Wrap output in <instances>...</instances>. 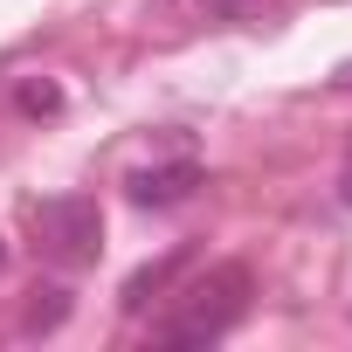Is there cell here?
<instances>
[{
  "label": "cell",
  "mask_w": 352,
  "mask_h": 352,
  "mask_svg": "<svg viewBox=\"0 0 352 352\" xmlns=\"http://www.w3.org/2000/svg\"><path fill=\"white\" fill-rule=\"evenodd\" d=\"M338 208H352V152H345V173H338Z\"/></svg>",
  "instance_id": "obj_8"
},
{
  "label": "cell",
  "mask_w": 352,
  "mask_h": 352,
  "mask_svg": "<svg viewBox=\"0 0 352 352\" xmlns=\"http://www.w3.org/2000/svg\"><path fill=\"white\" fill-rule=\"evenodd\" d=\"M208 187L201 159H159V166H131L124 173V201L131 208H180Z\"/></svg>",
  "instance_id": "obj_3"
},
{
  "label": "cell",
  "mask_w": 352,
  "mask_h": 352,
  "mask_svg": "<svg viewBox=\"0 0 352 352\" xmlns=\"http://www.w3.org/2000/svg\"><path fill=\"white\" fill-rule=\"evenodd\" d=\"M180 263H187V249H173L166 263H145V270H138V276L124 283V297H118V304H124V311H145V304H152V297H159V290H166L173 276H180Z\"/></svg>",
  "instance_id": "obj_4"
},
{
  "label": "cell",
  "mask_w": 352,
  "mask_h": 352,
  "mask_svg": "<svg viewBox=\"0 0 352 352\" xmlns=\"http://www.w3.org/2000/svg\"><path fill=\"white\" fill-rule=\"evenodd\" d=\"M0 270H8V242H0Z\"/></svg>",
  "instance_id": "obj_10"
},
{
  "label": "cell",
  "mask_w": 352,
  "mask_h": 352,
  "mask_svg": "<svg viewBox=\"0 0 352 352\" xmlns=\"http://www.w3.org/2000/svg\"><path fill=\"white\" fill-rule=\"evenodd\" d=\"M331 83H338V90H352V63H338V69H331Z\"/></svg>",
  "instance_id": "obj_9"
},
{
  "label": "cell",
  "mask_w": 352,
  "mask_h": 352,
  "mask_svg": "<svg viewBox=\"0 0 352 352\" xmlns=\"http://www.w3.org/2000/svg\"><path fill=\"white\" fill-rule=\"evenodd\" d=\"M214 21H235V28H270L283 14V0H201Z\"/></svg>",
  "instance_id": "obj_6"
},
{
  "label": "cell",
  "mask_w": 352,
  "mask_h": 352,
  "mask_svg": "<svg viewBox=\"0 0 352 352\" xmlns=\"http://www.w3.org/2000/svg\"><path fill=\"white\" fill-rule=\"evenodd\" d=\"M14 104H21V118H56L69 97H63V83H49V76H21V83H14Z\"/></svg>",
  "instance_id": "obj_7"
},
{
  "label": "cell",
  "mask_w": 352,
  "mask_h": 352,
  "mask_svg": "<svg viewBox=\"0 0 352 352\" xmlns=\"http://www.w3.org/2000/svg\"><path fill=\"white\" fill-rule=\"evenodd\" d=\"M249 311V270L242 263H214L208 276H194L180 290V311L152 324V345H221Z\"/></svg>",
  "instance_id": "obj_1"
},
{
  "label": "cell",
  "mask_w": 352,
  "mask_h": 352,
  "mask_svg": "<svg viewBox=\"0 0 352 352\" xmlns=\"http://www.w3.org/2000/svg\"><path fill=\"white\" fill-rule=\"evenodd\" d=\"M35 235H42V249H49L56 263H97V249H104V214H97L90 194H56V201L35 208Z\"/></svg>",
  "instance_id": "obj_2"
},
{
  "label": "cell",
  "mask_w": 352,
  "mask_h": 352,
  "mask_svg": "<svg viewBox=\"0 0 352 352\" xmlns=\"http://www.w3.org/2000/svg\"><path fill=\"white\" fill-rule=\"evenodd\" d=\"M63 318H69V290L63 283H35L28 290V311H21V331L35 338V331H56Z\"/></svg>",
  "instance_id": "obj_5"
}]
</instances>
